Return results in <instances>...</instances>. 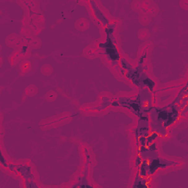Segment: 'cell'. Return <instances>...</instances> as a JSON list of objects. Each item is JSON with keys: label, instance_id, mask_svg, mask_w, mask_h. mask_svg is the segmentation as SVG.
Segmentation results:
<instances>
[{"label": "cell", "instance_id": "cell-7", "mask_svg": "<svg viewBox=\"0 0 188 188\" xmlns=\"http://www.w3.org/2000/svg\"><path fill=\"white\" fill-rule=\"evenodd\" d=\"M149 182H148L147 180L142 179V178L140 177L139 174V171H138L137 174H136L135 177V179H134V185L132 186L133 188H148V184Z\"/></svg>", "mask_w": 188, "mask_h": 188}, {"label": "cell", "instance_id": "cell-8", "mask_svg": "<svg viewBox=\"0 0 188 188\" xmlns=\"http://www.w3.org/2000/svg\"><path fill=\"white\" fill-rule=\"evenodd\" d=\"M85 176H83L82 177H80V179H79V182L77 185H74L73 187H90V188H93L92 186H90L89 185L88 181V179H87V170H85Z\"/></svg>", "mask_w": 188, "mask_h": 188}, {"label": "cell", "instance_id": "cell-6", "mask_svg": "<svg viewBox=\"0 0 188 188\" xmlns=\"http://www.w3.org/2000/svg\"><path fill=\"white\" fill-rule=\"evenodd\" d=\"M90 5H91L92 8L94 11V14L97 19L102 23V24L104 26L108 25L109 24H110V20H109L107 18H106L105 15L103 14L102 12L100 11V9H98V7H97L96 5V3H95L94 1H90Z\"/></svg>", "mask_w": 188, "mask_h": 188}, {"label": "cell", "instance_id": "cell-4", "mask_svg": "<svg viewBox=\"0 0 188 188\" xmlns=\"http://www.w3.org/2000/svg\"><path fill=\"white\" fill-rule=\"evenodd\" d=\"M180 163L172 161H167L165 159L157 157L148 160L147 166V176H151L157 171L158 168H165L168 166L179 165Z\"/></svg>", "mask_w": 188, "mask_h": 188}, {"label": "cell", "instance_id": "cell-1", "mask_svg": "<svg viewBox=\"0 0 188 188\" xmlns=\"http://www.w3.org/2000/svg\"><path fill=\"white\" fill-rule=\"evenodd\" d=\"M150 129L162 136L167 135V129L179 119L180 114L177 105L171 104L164 108L152 107L150 110Z\"/></svg>", "mask_w": 188, "mask_h": 188}, {"label": "cell", "instance_id": "cell-10", "mask_svg": "<svg viewBox=\"0 0 188 188\" xmlns=\"http://www.w3.org/2000/svg\"><path fill=\"white\" fill-rule=\"evenodd\" d=\"M120 65H121L122 68L124 69H125V70L129 71V69L132 68L131 65H130L129 63L127 61L125 60V59L120 58Z\"/></svg>", "mask_w": 188, "mask_h": 188}, {"label": "cell", "instance_id": "cell-13", "mask_svg": "<svg viewBox=\"0 0 188 188\" xmlns=\"http://www.w3.org/2000/svg\"><path fill=\"white\" fill-rule=\"evenodd\" d=\"M0 157H1V159H0V162H1V164L2 165H3L4 167L7 168L8 167V165L7 164V162H6V160L4 158L2 154L0 153Z\"/></svg>", "mask_w": 188, "mask_h": 188}, {"label": "cell", "instance_id": "cell-15", "mask_svg": "<svg viewBox=\"0 0 188 188\" xmlns=\"http://www.w3.org/2000/svg\"><path fill=\"white\" fill-rule=\"evenodd\" d=\"M112 105L113 107H118V106H120V104H119V102H117V101H115V102L112 103Z\"/></svg>", "mask_w": 188, "mask_h": 188}, {"label": "cell", "instance_id": "cell-12", "mask_svg": "<svg viewBox=\"0 0 188 188\" xmlns=\"http://www.w3.org/2000/svg\"><path fill=\"white\" fill-rule=\"evenodd\" d=\"M141 163H142V157L141 156H140V154L138 153V157L135 159V167H139Z\"/></svg>", "mask_w": 188, "mask_h": 188}, {"label": "cell", "instance_id": "cell-3", "mask_svg": "<svg viewBox=\"0 0 188 188\" xmlns=\"http://www.w3.org/2000/svg\"><path fill=\"white\" fill-rule=\"evenodd\" d=\"M126 76L140 88H143L145 86H147L151 91H153L154 88H155V82L142 71V65L138 64L136 68H132L129 69L126 74Z\"/></svg>", "mask_w": 188, "mask_h": 188}, {"label": "cell", "instance_id": "cell-16", "mask_svg": "<svg viewBox=\"0 0 188 188\" xmlns=\"http://www.w3.org/2000/svg\"><path fill=\"white\" fill-rule=\"evenodd\" d=\"M27 46H24L21 51V54H25L26 51H27Z\"/></svg>", "mask_w": 188, "mask_h": 188}, {"label": "cell", "instance_id": "cell-2", "mask_svg": "<svg viewBox=\"0 0 188 188\" xmlns=\"http://www.w3.org/2000/svg\"><path fill=\"white\" fill-rule=\"evenodd\" d=\"M116 27V23L109 24L107 27L105 28V32L107 34L106 42L103 43H99L98 47L101 49H104V53H105L107 59L111 61L112 66H115L118 63V60H120V57L118 52L117 47H116L115 43L116 40L112 36V33L114 32L115 27Z\"/></svg>", "mask_w": 188, "mask_h": 188}, {"label": "cell", "instance_id": "cell-14", "mask_svg": "<svg viewBox=\"0 0 188 188\" xmlns=\"http://www.w3.org/2000/svg\"><path fill=\"white\" fill-rule=\"evenodd\" d=\"M26 187L27 188H31V187H36V188H37V186L35 185V184H34L33 182H29V185H26Z\"/></svg>", "mask_w": 188, "mask_h": 188}, {"label": "cell", "instance_id": "cell-11", "mask_svg": "<svg viewBox=\"0 0 188 188\" xmlns=\"http://www.w3.org/2000/svg\"><path fill=\"white\" fill-rule=\"evenodd\" d=\"M138 141L140 146H146V137H140Z\"/></svg>", "mask_w": 188, "mask_h": 188}, {"label": "cell", "instance_id": "cell-5", "mask_svg": "<svg viewBox=\"0 0 188 188\" xmlns=\"http://www.w3.org/2000/svg\"><path fill=\"white\" fill-rule=\"evenodd\" d=\"M150 124H149V117L148 115H144L139 117L138 126L135 129V138L137 146H139V139L140 137H147L150 133Z\"/></svg>", "mask_w": 188, "mask_h": 188}, {"label": "cell", "instance_id": "cell-9", "mask_svg": "<svg viewBox=\"0 0 188 188\" xmlns=\"http://www.w3.org/2000/svg\"><path fill=\"white\" fill-rule=\"evenodd\" d=\"M159 135V133H157V132H152L151 134H148L147 137H146V147H147L148 146H149L151 143H152L154 140Z\"/></svg>", "mask_w": 188, "mask_h": 188}]
</instances>
